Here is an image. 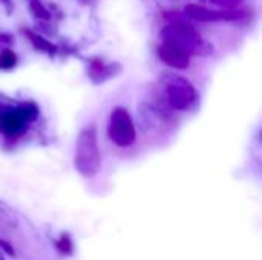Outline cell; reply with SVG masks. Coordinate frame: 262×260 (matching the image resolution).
I'll use <instances>...</instances> for the list:
<instances>
[{"mask_svg":"<svg viewBox=\"0 0 262 260\" xmlns=\"http://www.w3.org/2000/svg\"><path fill=\"white\" fill-rule=\"evenodd\" d=\"M0 66L2 67H12L15 64V55L11 52V51H5L2 55H0Z\"/></svg>","mask_w":262,"mask_h":260,"instance_id":"ba28073f","label":"cell"},{"mask_svg":"<svg viewBox=\"0 0 262 260\" xmlns=\"http://www.w3.org/2000/svg\"><path fill=\"white\" fill-rule=\"evenodd\" d=\"M166 97L169 104L177 110H189L198 100L195 87L183 77H170L167 80Z\"/></svg>","mask_w":262,"mask_h":260,"instance_id":"3957f363","label":"cell"},{"mask_svg":"<svg viewBox=\"0 0 262 260\" xmlns=\"http://www.w3.org/2000/svg\"><path fill=\"white\" fill-rule=\"evenodd\" d=\"M186 12L195 18V20H200V21H215V20H224V18H238L239 14L238 12H220V11H212V9H207L204 6H200V5H189L186 8Z\"/></svg>","mask_w":262,"mask_h":260,"instance_id":"52a82bcc","label":"cell"},{"mask_svg":"<svg viewBox=\"0 0 262 260\" xmlns=\"http://www.w3.org/2000/svg\"><path fill=\"white\" fill-rule=\"evenodd\" d=\"M28 121L26 110L20 109H8L0 113V130L3 135L17 136L23 132Z\"/></svg>","mask_w":262,"mask_h":260,"instance_id":"5b68a950","label":"cell"},{"mask_svg":"<svg viewBox=\"0 0 262 260\" xmlns=\"http://www.w3.org/2000/svg\"><path fill=\"white\" fill-rule=\"evenodd\" d=\"M161 38L163 41L172 43L178 48H181L186 52H193L198 49L201 38L198 35V32L184 23H172L167 25L163 31H161Z\"/></svg>","mask_w":262,"mask_h":260,"instance_id":"277c9868","label":"cell"},{"mask_svg":"<svg viewBox=\"0 0 262 260\" xmlns=\"http://www.w3.org/2000/svg\"><path fill=\"white\" fill-rule=\"evenodd\" d=\"M74 164L77 172L84 178H94L101 166V155L98 149L97 129L94 124L84 127L75 143Z\"/></svg>","mask_w":262,"mask_h":260,"instance_id":"6da1fadb","label":"cell"},{"mask_svg":"<svg viewBox=\"0 0 262 260\" xmlns=\"http://www.w3.org/2000/svg\"><path fill=\"white\" fill-rule=\"evenodd\" d=\"M109 138L120 147H127L135 139V126L132 116L124 107H114L109 116L107 126Z\"/></svg>","mask_w":262,"mask_h":260,"instance_id":"7a4b0ae2","label":"cell"},{"mask_svg":"<svg viewBox=\"0 0 262 260\" xmlns=\"http://www.w3.org/2000/svg\"><path fill=\"white\" fill-rule=\"evenodd\" d=\"M216 5L223 6V8H227V9H232L235 6H238L243 0H213Z\"/></svg>","mask_w":262,"mask_h":260,"instance_id":"9c48e42d","label":"cell"},{"mask_svg":"<svg viewBox=\"0 0 262 260\" xmlns=\"http://www.w3.org/2000/svg\"><path fill=\"white\" fill-rule=\"evenodd\" d=\"M158 54H160V58L173 69H186L190 64V54L172 43L163 41Z\"/></svg>","mask_w":262,"mask_h":260,"instance_id":"8992f818","label":"cell"}]
</instances>
